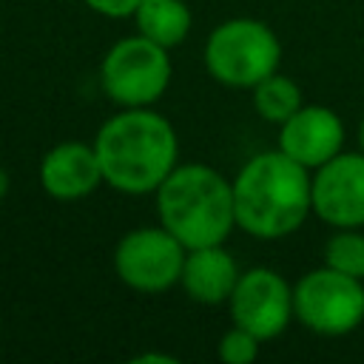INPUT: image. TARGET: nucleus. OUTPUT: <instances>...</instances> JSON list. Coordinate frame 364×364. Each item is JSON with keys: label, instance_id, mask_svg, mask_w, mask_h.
I'll list each match as a JSON object with an SVG mask.
<instances>
[{"label": "nucleus", "instance_id": "1", "mask_svg": "<svg viewBox=\"0 0 364 364\" xmlns=\"http://www.w3.org/2000/svg\"><path fill=\"white\" fill-rule=\"evenodd\" d=\"M102 182L128 196L154 193L179 165V136L168 117L151 108H119L94 136Z\"/></svg>", "mask_w": 364, "mask_h": 364}, {"label": "nucleus", "instance_id": "2", "mask_svg": "<svg viewBox=\"0 0 364 364\" xmlns=\"http://www.w3.org/2000/svg\"><path fill=\"white\" fill-rule=\"evenodd\" d=\"M230 182L236 228L253 239H284L313 213V171L279 148L253 154Z\"/></svg>", "mask_w": 364, "mask_h": 364}, {"label": "nucleus", "instance_id": "3", "mask_svg": "<svg viewBox=\"0 0 364 364\" xmlns=\"http://www.w3.org/2000/svg\"><path fill=\"white\" fill-rule=\"evenodd\" d=\"M154 199L159 225L188 250L225 245L236 228L233 182L205 162L176 165L154 191Z\"/></svg>", "mask_w": 364, "mask_h": 364}, {"label": "nucleus", "instance_id": "4", "mask_svg": "<svg viewBox=\"0 0 364 364\" xmlns=\"http://www.w3.org/2000/svg\"><path fill=\"white\" fill-rule=\"evenodd\" d=\"M205 71L228 88H253L282 65L279 34L259 17H228L205 40Z\"/></svg>", "mask_w": 364, "mask_h": 364}, {"label": "nucleus", "instance_id": "5", "mask_svg": "<svg viewBox=\"0 0 364 364\" xmlns=\"http://www.w3.org/2000/svg\"><path fill=\"white\" fill-rule=\"evenodd\" d=\"M173 80L171 51L139 31L119 37L100 63V85L119 108L156 105Z\"/></svg>", "mask_w": 364, "mask_h": 364}, {"label": "nucleus", "instance_id": "6", "mask_svg": "<svg viewBox=\"0 0 364 364\" xmlns=\"http://www.w3.org/2000/svg\"><path fill=\"white\" fill-rule=\"evenodd\" d=\"M293 318L316 336H347L364 321V279L327 264L293 284Z\"/></svg>", "mask_w": 364, "mask_h": 364}, {"label": "nucleus", "instance_id": "7", "mask_svg": "<svg viewBox=\"0 0 364 364\" xmlns=\"http://www.w3.org/2000/svg\"><path fill=\"white\" fill-rule=\"evenodd\" d=\"M188 247L162 225H139L114 247L117 279L145 296L165 293L179 284Z\"/></svg>", "mask_w": 364, "mask_h": 364}, {"label": "nucleus", "instance_id": "8", "mask_svg": "<svg viewBox=\"0 0 364 364\" xmlns=\"http://www.w3.org/2000/svg\"><path fill=\"white\" fill-rule=\"evenodd\" d=\"M230 321L250 330L262 341L282 336L293 318V284L273 267H247L242 270L230 299Z\"/></svg>", "mask_w": 364, "mask_h": 364}, {"label": "nucleus", "instance_id": "9", "mask_svg": "<svg viewBox=\"0 0 364 364\" xmlns=\"http://www.w3.org/2000/svg\"><path fill=\"white\" fill-rule=\"evenodd\" d=\"M313 216L330 228H364L361 151H341L313 171Z\"/></svg>", "mask_w": 364, "mask_h": 364}, {"label": "nucleus", "instance_id": "10", "mask_svg": "<svg viewBox=\"0 0 364 364\" xmlns=\"http://www.w3.org/2000/svg\"><path fill=\"white\" fill-rule=\"evenodd\" d=\"M276 148L307 171H316L344 151V122L330 105L304 102L279 125Z\"/></svg>", "mask_w": 364, "mask_h": 364}, {"label": "nucleus", "instance_id": "11", "mask_svg": "<svg viewBox=\"0 0 364 364\" xmlns=\"http://www.w3.org/2000/svg\"><path fill=\"white\" fill-rule=\"evenodd\" d=\"M40 185L57 202L85 199L100 185H105L94 142L65 139L48 148L40 159Z\"/></svg>", "mask_w": 364, "mask_h": 364}, {"label": "nucleus", "instance_id": "12", "mask_svg": "<svg viewBox=\"0 0 364 364\" xmlns=\"http://www.w3.org/2000/svg\"><path fill=\"white\" fill-rule=\"evenodd\" d=\"M242 270L225 245H208V247H193L185 253L179 287L185 296L196 304H228Z\"/></svg>", "mask_w": 364, "mask_h": 364}, {"label": "nucleus", "instance_id": "13", "mask_svg": "<svg viewBox=\"0 0 364 364\" xmlns=\"http://www.w3.org/2000/svg\"><path fill=\"white\" fill-rule=\"evenodd\" d=\"M142 37L173 51L182 46L193 26V11L185 0H142L131 14Z\"/></svg>", "mask_w": 364, "mask_h": 364}, {"label": "nucleus", "instance_id": "14", "mask_svg": "<svg viewBox=\"0 0 364 364\" xmlns=\"http://www.w3.org/2000/svg\"><path fill=\"white\" fill-rule=\"evenodd\" d=\"M250 102H253V111L264 122L282 125L304 105V97H301V88L296 80H290L282 71H273L270 77H264L262 82H256L250 88Z\"/></svg>", "mask_w": 364, "mask_h": 364}, {"label": "nucleus", "instance_id": "15", "mask_svg": "<svg viewBox=\"0 0 364 364\" xmlns=\"http://www.w3.org/2000/svg\"><path fill=\"white\" fill-rule=\"evenodd\" d=\"M321 256H324L327 267L355 276V279H364V233H361V228H336L327 236Z\"/></svg>", "mask_w": 364, "mask_h": 364}, {"label": "nucleus", "instance_id": "16", "mask_svg": "<svg viewBox=\"0 0 364 364\" xmlns=\"http://www.w3.org/2000/svg\"><path fill=\"white\" fill-rule=\"evenodd\" d=\"M259 350H262V338L239 324H233L219 341V358L225 364H250L259 358Z\"/></svg>", "mask_w": 364, "mask_h": 364}, {"label": "nucleus", "instance_id": "17", "mask_svg": "<svg viewBox=\"0 0 364 364\" xmlns=\"http://www.w3.org/2000/svg\"><path fill=\"white\" fill-rule=\"evenodd\" d=\"M82 3H85L91 11L102 14V17L122 20V17H131L142 0H82Z\"/></svg>", "mask_w": 364, "mask_h": 364}, {"label": "nucleus", "instance_id": "18", "mask_svg": "<svg viewBox=\"0 0 364 364\" xmlns=\"http://www.w3.org/2000/svg\"><path fill=\"white\" fill-rule=\"evenodd\" d=\"M148 361L176 364V355H168V353H142V355H134V364H148Z\"/></svg>", "mask_w": 364, "mask_h": 364}, {"label": "nucleus", "instance_id": "19", "mask_svg": "<svg viewBox=\"0 0 364 364\" xmlns=\"http://www.w3.org/2000/svg\"><path fill=\"white\" fill-rule=\"evenodd\" d=\"M9 191H11V176H9V171L0 165V202L9 196Z\"/></svg>", "mask_w": 364, "mask_h": 364}, {"label": "nucleus", "instance_id": "20", "mask_svg": "<svg viewBox=\"0 0 364 364\" xmlns=\"http://www.w3.org/2000/svg\"><path fill=\"white\" fill-rule=\"evenodd\" d=\"M358 151L364 154V119H361V125H358Z\"/></svg>", "mask_w": 364, "mask_h": 364}]
</instances>
